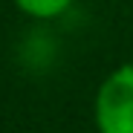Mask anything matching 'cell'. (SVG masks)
Returning a JSON list of instances; mask_svg holds the SVG:
<instances>
[{
  "instance_id": "obj_1",
  "label": "cell",
  "mask_w": 133,
  "mask_h": 133,
  "mask_svg": "<svg viewBox=\"0 0 133 133\" xmlns=\"http://www.w3.org/2000/svg\"><path fill=\"white\" fill-rule=\"evenodd\" d=\"M98 133H133V64L110 72L96 96Z\"/></svg>"
},
{
  "instance_id": "obj_2",
  "label": "cell",
  "mask_w": 133,
  "mask_h": 133,
  "mask_svg": "<svg viewBox=\"0 0 133 133\" xmlns=\"http://www.w3.org/2000/svg\"><path fill=\"white\" fill-rule=\"evenodd\" d=\"M15 3L32 17H55L72 6V0H15Z\"/></svg>"
}]
</instances>
